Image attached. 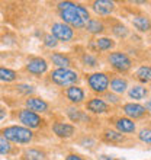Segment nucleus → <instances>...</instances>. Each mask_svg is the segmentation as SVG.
I'll list each match as a JSON object with an SVG mask.
<instances>
[{
  "mask_svg": "<svg viewBox=\"0 0 151 160\" xmlns=\"http://www.w3.org/2000/svg\"><path fill=\"white\" fill-rule=\"evenodd\" d=\"M50 80L57 86H76L79 82V74L71 68H55L50 73Z\"/></svg>",
  "mask_w": 151,
  "mask_h": 160,
  "instance_id": "2",
  "label": "nucleus"
},
{
  "mask_svg": "<svg viewBox=\"0 0 151 160\" xmlns=\"http://www.w3.org/2000/svg\"><path fill=\"white\" fill-rule=\"evenodd\" d=\"M135 79L144 84L150 83L151 82V66L150 64H144V66L138 67V70L135 72Z\"/></svg>",
  "mask_w": 151,
  "mask_h": 160,
  "instance_id": "24",
  "label": "nucleus"
},
{
  "mask_svg": "<svg viewBox=\"0 0 151 160\" xmlns=\"http://www.w3.org/2000/svg\"><path fill=\"white\" fill-rule=\"evenodd\" d=\"M67 115L68 118L71 119L73 122H83V121H89V117L84 114L83 111L76 109V108H68L67 109Z\"/></svg>",
  "mask_w": 151,
  "mask_h": 160,
  "instance_id": "26",
  "label": "nucleus"
},
{
  "mask_svg": "<svg viewBox=\"0 0 151 160\" xmlns=\"http://www.w3.org/2000/svg\"><path fill=\"white\" fill-rule=\"evenodd\" d=\"M109 88L112 90V93L115 95H122V93L126 92V88H128V82L122 77H113L109 83Z\"/></svg>",
  "mask_w": 151,
  "mask_h": 160,
  "instance_id": "22",
  "label": "nucleus"
},
{
  "mask_svg": "<svg viewBox=\"0 0 151 160\" xmlns=\"http://www.w3.org/2000/svg\"><path fill=\"white\" fill-rule=\"evenodd\" d=\"M148 95V89L143 84H134L132 88H129L128 90V96L131 99H134V101H143L145 99Z\"/></svg>",
  "mask_w": 151,
  "mask_h": 160,
  "instance_id": "20",
  "label": "nucleus"
},
{
  "mask_svg": "<svg viewBox=\"0 0 151 160\" xmlns=\"http://www.w3.org/2000/svg\"><path fill=\"white\" fill-rule=\"evenodd\" d=\"M122 111L124 114L126 115V118L129 119H139V118H144L147 115V109L144 105H139V103H134V102H129V103H125L122 106Z\"/></svg>",
  "mask_w": 151,
  "mask_h": 160,
  "instance_id": "8",
  "label": "nucleus"
},
{
  "mask_svg": "<svg viewBox=\"0 0 151 160\" xmlns=\"http://www.w3.org/2000/svg\"><path fill=\"white\" fill-rule=\"evenodd\" d=\"M115 47V41L108 37H102V38H97L93 41L92 48L95 51H109Z\"/></svg>",
  "mask_w": 151,
  "mask_h": 160,
  "instance_id": "19",
  "label": "nucleus"
},
{
  "mask_svg": "<svg viewBox=\"0 0 151 160\" xmlns=\"http://www.w3.org/2000/svg\"><path fill=\"white\" fill-rule=\"evenodd\" d=\"M44 44H45L46 47H50V48H55V47L58 45V39L55 38L54 35L48 34L44 37Z\"/></svg>",
  "mask_w": 151,
  "mask_h": 160,
  "instance_id": "32",
  "label": "nucleus"
},
{
  "mask_svg": "<svg viewBox=\"0 0 151 160\" xmlns=\"http://www.w3.org/2000/svg\"><path fill=\"white\" fill-rule=\"evenodd\" d=\"M105 99L109 102V103H113V105H116V103H119V102H121V99H119V96H118V95H115V93H109V92L105 93Z\"/></svg>",
  "mask_w": 151,
  "mask_h": 160,
  "instance_id": "34",
  "label": "nucleus"
},
{
  "mask_svg": "<svg viewBox=\"0 0 151 160\" xmlns=\"http://www.w3.org/2000/svg\"><path fill=\"white\" fill-rule=\"evenodd\" d=\"M0 135L6 138L10 143L16 144H28L34 140V132L26 128V127H19V125H12L7 128H3L0 131Z\"/></svg>",
  "mask_w": 151,
  "mask_h": 160,
  "instance_id": "1",
  "label": "nucleus"
},
{
  "mask_svg": "<svg viewBox=\"0 0 151 160\" xmlns=\"http://www.w3.org/2000/svg\"><path fill=\"white\" fill-rule=\"evenodd\" d=\"M17 118H19V121H21L26 128H29V130L31 128H38V127H41L42 122H44V119H42L39 115L32 112V111H29V109L19 111Z\"/></svg>",
  "mask_w": 151,
  "mask_h": 160,
  "instance_id": "6",
  "label": "nucleus"
},
{
  "mask_svg": "<svg viewBox=\"0 0 151 160\" xmlns=\"http://www.w3.org/2000/svg\"><path fill=\"white\" fill-rule=\"evenodd\" d=\"M97 160H115L112 156H108V154H100L97 157Z\"/></svg>",
  "mask_w": 151,
  "mask_h": 160,
  "instance_id": "36",
  "label": "nucleus"
},
{
  "mask_svg": "<svg viewBox=\"0 0 151 160\" xmlns=\"http://www.w3.org/2000/svg\"><path fill=\"white\" fill-rule=\"evenodd\" d=\"M132 25L137 31L139 32H150L151 31V19L147 16H143V15H139V16H134L132 18Z\"/></svg>",
  "mask_w": 151,
  "mask_h": 160,
  "instance_id": "18",
  "label": "nucleus"
},
{
  "mask_svg": "<svg viewBox=\"0 0 151 160\" xmlns=\"http://www.w3.org/2000/svg\"><path fill=\"white\" fill-rule=\"evenodd\" d=\"M17 79V73L10 70V68L6 67H0V82H4V83H10V82H15Z\"/></svg>",
  "mask_w": 151,
  "mask_h": 160,
  "instance_id": "27",
  "label": "nucleus"
},
{
  "mask_svg": "<svg viewBox=\"0 0 151 160\" xmlns=\"http://www.w3.org/2000/svg\"><path fill=\"white\" fill-rule=\"evenodd\" d=\"M51 35H54L58 41L68 42L74 38V31H73V28L68 26L67 23L57 22V23H52V26H51Z\"/></svg>",
  "mask_w": 151,
  "mask_h": 160,
  "instance_id": "5",
  "label": "nucleus"
},
{
  "mask_svg": "<svg viewBox=\"0 0 151 160\" xmlns=\"http://www.w3.org/2000/svg\"><path fill=\"white\" fill-rule=\"evenodd\" d=\"M115 128L116 131L122 132V134H131V132H134L137 130V125H135V122L129 118H116L115 119Z\"/></svg>",
  "mask_w": 151,
  "mask_h": 160,
  "instance_id": "16",
  "label": "nucleus"
},
{
  "mask_svg": "<svg viewBox=\"0 0 151 160\" xmlns=\"http://www.w3.org/2000/svg\"><path fill=\"white\" fill-rule=\"evenodd\" d=\"M52 131L55 135H58L60 138H70L76 132V127L67 122H54L52 124Z\"/></svg>",
  "mask_w": 151,
  "mask_h": 160,
  "instance_id": "11",
  "label": "nucleus"
},
{
  "mask_svg": "<svg viewBox=\"0 0 151 160\" xmlns=\"http://www.w3.org/2000/svg\"><path fill=\"white\" fill-rule=\"evenodd\" d=\"M60 16L63 19L64 23H67L68 26L71 28H86V22L83 21V18L80 16L77 12H74L73 9H67V10H61L60 12Z\"/></svg>",
  "mask_w": 151,
  "mask_h": 160,
  "instance_id": "7",
  "label": "nucleus"
},
{
  "mask_svg": "<svg viewBox=\"0 0 151 160\" xmlns=\"http://www.w3.org/2000/svg\"><path fill=\"white\" fill-rule=\"evenodd\" d=\"M4 117H6V111H4L3 108H2V106H0V119H3Z\"/></svg>",
  "mask_w": 151,
  "mask_h": 160,
  "instance_id": "38",
  "label": "nucleus"
},
{
  "mask_svg": "<svg viewBox=\"0 0 151 160\" xmlns=\"http://www.w3.org/2000/svg\"><path fill=\"white\" fill-rule=\"evenodd\" d=\"M103 140H105L106 143L121 144L125 141V135L116 130H105L103 131Z\"/></svg>",
  "mask_w": 151,
  "mask_h": 160,
  "instance_id": "21",
  "label": "nucleus"
},
{
  "mask_svg": "<svg viewBox=\"0 0 151 160\" xmlns=\"http://www.w3.org/2000/svg\"><path fill=\"white\" fill-rule=\"evenodd\" d=\"M138 138L145 144H151V128H143L138 132Z\"/></svg>",
  "mask_w": 151,
  "mask_h": 160,
  "instance_id": "31",
  "label": "nucleus"
},
{
  "mask_svg": "<svg viewBox=\"0 0 151 160\" xmlns=\"http://www.w3.org/2000/svg\"><path fill=\"white\" fill-rule=\"evenodd\" d=\"M87 80V84L89 88L92 89L95 93H103L105 95L109 89V83H110V79L106 73H92L86 77Z\"/></svg>",
  "mask_w": 151,
  "mask_h": 160,
  "instance_id": "4",
  "label": "nucleus"
},
{
  "mask_svg": "<svg viewBox=\"0 0 151 160\" xmlns=\"http://www.w3.org/2000/svg\"><path fill=\"white\" fill-rule=\"evenodd\" d=\"M16 88H17V90L21 93H23V95H32V93L35 92V89L32 88V86H29V84H17Z\"/></svg>",
  "mask_w": 151,
  "mask_h": 160,
  "instance_id": "33",
  "label": "nucleus"
},
{
  "mask_svg": "<svg viewBox=\"0 0 151 160\" xmlns=\"http://www.w3.org/2000/svg\"><path fill=\"white\" fill-rule=\"evenodd\" d=\"M58 9L60 10H67V9H73L74 12H77L80 15V16L83 18V21L87 23L92 18H90V15H89V10L84 6H81V4L79 3H73V2H60L58 3Z\"/></svg>",
  "mask_w": 151,
  "mask_h": 160,
  "instance_id": "12",
  "label": "nucleus"
},
{
  "mask_svg": "<svg viewBox=\"0 0 151 160\" xmlns=\"http://www.w3.org/2000/svg\"><path fill=\"white\" fill-rule=\"evenodd\" d=\"M81 63H83L84 66H87V67H93V68L99 66L97 58L93 54H90V52H84V54L81 55Z\"/></svg>",
  "mask_w": 151,
  "mask_h": 160,
  "instance_id": "29",
  "label": "nucleus"
},
{
  "mask_svg": "<svg viewBox=\"0 0 151 160\" xmlns=\"http://www.w3.org/2000/svg\"><path fill=\"white\" fill-rule=\"evenodd\" d=\"M50 60L52 61L54 66H57V68H70V66H71V58L67 54H63V52L51 54Z\"/></svg>",
  "mask_w": 151,
  "mask_h": 160,
  "instance_id": "17",
  "label": "nucleus"
},
{
  "mask_svg": "<svg viewBox=\"0 0 151 160\" xmlns=\"http://www.w3.org/2000/svg\"><path fill=\"white\" fill-rule=\"evenodd\" d=\"M92 9L100 16H109L115 10V3L110 0H96L92 3Z\"/></svg>",
  "mask_w": 151,
  "mask_h": 160,
  "instance_id": "13",
  "label": "nucleus"
},
{
  "mask_svg": "<svg viewBox=\"0 0 151 160\" xmlns=\"http://www.w3.org/2000/svg\"><path fill=\"white\" fill-rule=\"evenodd\" d=\"M25 70L34 76H41L48 70V63H46V60L41 58V57H34L28 61V64L25 66Z\"/></svg>",
  "mask_w": 151,
  "mask_h": 160,
  "instance_id": "9",
  "label": "nucleus"
},
{
  "mask_svg": "<svg viewBox=\"0 0 151 160\" xmlns=\"http://www.w3.org/2000/svg\"><path fill=\"white\" fill-rule=\"evenodd\" d=\"M108 63L118 73H128L132 67V60L122 51H113L108 55Z\"/></svg>",
  "mask_w": 151,
  "mask_h": 160,
  "instance_id": "3",
  "label": "nucleus"
},
{
  "mask_svg": "<svg viewBox=\"0 0 151 160\" xmlns=\"http://www.w3.org/2000/svg\"><path fill=\"white\" fill-rule=\"evenodd\" d=\"M112 32L118 38H126V37H128V29H126V26L124 25V23H121V22H118V23H115V25L112 26Z\"/></svg>",
  "mask_w": 151,
  "mask_h": 160,
  "instance_id": "28",
  "label": "nucleus"
},
{
  "mask_svg": "<svg viewBox=\"0 0 151 160\" xmlns=\"http://www.w3.org/2000/svg\"><path fill=\"white\" fill-rule=\"evenodd\" d=\"M86 109L89 112H92V114H106V112H109V105H108V102L100 99V98H92L90 101H87L86 103Z\"/></svg>",
  "mask_w": 151,
  "mask_h": 160,
  "instance_id": "10",
  "label": "nucleus"
},
{
  "mask_svg": "<svg viewBox=\"0 0 151 160\" xmlns=\"http://www.w3.org/2000/svg\"><path fill=\"white\" fill-rule=\"evenodd\" d=\"M64 160H84V159L80 156V154H68Z\"/></svg>",
  "mask_w": 151,
  "mask_h": 160,
  "instance_id": "35",
  "label": "nucleus"
},
{
  "mask_svg": "<svg viewBox=\"0 0 151 160\" xmlns=\"http://www.w3.org/2000/svg\"><path fill=\"white\" fill-rule=\"evenodd\" d=\"M64 95H66V98H67L71 103H76V105L81 103V102L84 101V98H86L84 90L80 88V86H70V88L66 89Z\"/></svg>",
  "mask_w": 151,
  "mask_h": 160,
  "instance_id": "15",
  "label": "nucleus"
},
{
  "mask_svg": "<svg viewBox=\"0 0 151 160\" xmlns=\"http://www.w3.org/2000/svg\"><path fill=\"white\" fill-rule=\"evenodd\" d=\"M25 103H26V108L29 111H32V112H35V114H42V112L48 111V102H45L41 98L31 96L25 101Z\"/></svg>",
  "mask_w": 151,
  "mask_h": 160,
  "instance_id": "14",
  "label": "nucleus"
},
{
  "mask_svg": "<svg viewBox=\"0 0 151 160\" xmlns=\"http://www.w3.org/2000/svg\"><path fill=\"white\" fill-rule=\"evenodd\" d=\"M12 144L6 138L0 137V154H10L12 153Z\"/></svg>",
  "mask_w": 151,
  "mask_h": 160,
  "instance_id": "30",
  "label": "nucleus"
},
{
  "mask_svg": "<svg viewBox=\"0 0 151 160\" xmlns=\"http://www.w3.org/2000/svg\"><path fill=\"white\" fill-rule=\"evenodd\" d=\"M145 109H147V112H151V99H148L147 102H145Z\"/></svg>",
  "mask_w": 151,
  "mask_h": 160,
  "instance_id": "37",
  "label": "nucleus"
},
{
  "mask_svg": "<svg viewBox=\"0 0 151 160\" xmlns=\"http://www.w3.org/2000/svg\"><path fill=\"white\" fill-rule=\"evenodd\" d=\"M86 31L92 35H99L105 31V25H103V22L99 21V19H90V21L86 23Z\"/></svg>",
  "mask_w": 151,
  "mask_h": 160,
  "instance_id": "25",
  "label": "nucleus"
},
{
  "mask_svg": "<svg viewBox=\"0 0 151 160\" xmlns=\"http://www.w3.org/2000/svg\"><path fill=\"white\" fill-rule=\"evenodd\" d=\"M22 160H46V153L41 148H26L22 153Z\"/></svg>",
  "mask_w": 151,
  "mask_h": 160,
  "instance_id": "23",
  "label": "nucleus"
}]
</instances>
